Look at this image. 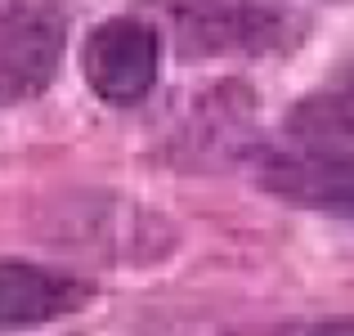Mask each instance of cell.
Masks as SVG:
<instances>
[{
    "label": "cell",
    "instance_id": "cell-1",
    "mask_svg": "<svg viewBox=\"0 0 354 336\" xmlns=\"http://www.w3.org/2000/svg\"><path fill=\"white\" fill-rule=\"evenodd\" d=\"M287 14L256 0H175L171 36L184 59L269 54L287 41Z\"/></svg>",
    "mask_w": 354,
    "mask_h": 336
},
{
    "label": "cell",
    "instance_id": "cell-2",
    "mask_svg": "<svg viewBox=\"0 0 354 336\" xmlns=\"http://www.w3.org/2000/svg\"><path fill=\"white\" fill-rule=\"evenodd\" d=\"M68 23L50 0L0 5V108L27 104L59 77Z\"/></svg>",
    "mask_w": 354,
    "mask_h": 336
},
{
    "label": "cell",
    "instance_id": "cell-3",
    "mask_svg": "<svg viewBox=\"0 0 354 336\" xmlns=\"http://www.w3.org/2000/svg\"><path fill=\"white\" fill-rule=\"evenodd\" d=\"M157 36L139 18H108L86 41V81L104 104H139L157 81Z\"/></svg>",
    "mask_w": 354,
    "mask_h": 336
},
{
    "label": "cell",
    "instance_id": "cell-4",
    "mask_svg": "<svg viewBox=\"0 0 354 336\" xmlns=\"http://www.w3.org/2000/svg\"><path fill=\"white\" fill-rule=\"evenodd\" d=\"M260 184L269 193L301 207H332L354 211V153H319V148H296L265 162Z\"/></svg>",
    "mask_w": 354,
    "mask_h": 336
},
{
    "label": "cell",
    "instance_id": "cell-5",
    "mask_svg": "<svg viewBox=\"0 0 354 336\" xmlns=\"http://www.w3.org/2000/svg\"><path fill=\"white\" fill-rule=\"evenodd\" d=\"M86 301V287L77 278H63L54 269L0 260V328H32L72 314Z\"/></svg>",
    "mask_w": 354,
    "mask_h": 336
},
{
    "label": "cell",
    "instance_id": "cell-6",
    "mask_svg": "<svg viewBox=\"0 0 354 336\" xmlns=\"http://www.w3.org/2000/svg\"><path fill=\"white\" fill-rule=\"evenodd\" d=\"M287 135L319 153H354V72L305 95L287 117Z\"/></svg>",
    "mask_w": 354,
    "mask_h": 336
},
{
    "label": "cell",
    "instance_id": "cell-7",
    "mask_svg": "<svg viewBox=\"0 0 354 336\" xmlns=\"http://www.w3.org/2000/svg\"><path fill=\"white\" fill-rule=\"evenodd\" d=\"M310 336H354V314L350 319H328L319 328H310Z\"/></svg>",
    "mask_w": 354,
    "mask_h": 336
},
{
    "label": "cell",
    "instance_id": "cell-8",
    "mask_svg": "<svg viewBox=\"0 0 354 336\" xmlns=\"http://www.w3.org/2000/svg\"><path fill=\"white\" fill-rule=\"evenodd\" d=\"M350 220H354V211H350Z\"/></svg>",
    "mask_w": 354,
    "mask_h": 336
}]
</instances>
